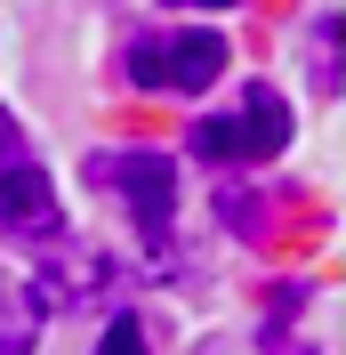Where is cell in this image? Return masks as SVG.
<instances>
[{"label":"cell","instance_id":"cell-4","mask_svg":"<svg viewBox=\"0 0 346 355\" xmlns=\"http://www.w3.org/2000/svg\"><path fill=\"white\" fill-rule=\"evenodd\" d=\"M105 283H113V266L97 259V250H81V243L48 250V259H41V275H33L41 307H89V299H105Z\"/></svg>","mask_w":346,"mask_h":355},{"label":"cell","instance_id":"cell-9","mask_svg":"<svg viewBox=\"0 0 346 355\" xmlns=\"http://www.w3.org/2000/svg\"><path fill=\"white\" fill-rule=\"evenodd\" d=\"M177 8H234V0H177Z\"/></svg>","mask_w":346,"mask_h":355},{"label":"cell","instance_id":"cell-5","mask_svg":"<svg viewBox=\"0 0 346 355\" xmlns=\"http://www.w3.org/2000/svg\"><path fill=\"white\" fill-rule=\"evenodd\" d=\"M0 226L8 234H57V194L41 170H24V162L0 170Z\"/></svg>","mask_w":346,"mask_h":355},{"label":"cell","instance_id":"cell-2","mask_svg":"<svg viewBox=\"0 0 346 355\" xmlns=\"http://www.w3.org/2000/svg\"><path fill=\"white\" fill-rule=\"evenodd\" d=\"M226 73V41L217 33H153V41H129V81L137 89H210Z\"/></svg>","mask_w":346,"mask_h":355},{"label":"cell","instance_id":"cell-3","mask_svg":"<svg viewBox=\"0 0 346 355\" xmlns=\"http://www.w3.org/2000/svg\"><path fill=\"white\" fill-rule=\"evenodd\" d=\"M97 178H105L113 194L137 210L145 243H161V234H170V210H177V162H161V154H113V162H97Z\"/></svg>","mask_w":346,"mask_h":355},{"label":"cell","instance_id":"cell-6","mask_svg":"<svg viewBox=\"0 0 346 355\" xmlns=\"http://www.w3.org/2000/svg\"><path fill=\"white\" fill-rule=\"evenodd\" d=\"M24 347H33V307L0 283V355H24Z\"/></svg>","mask_w":346,"mask_h":355},{"label":"cell","instance_id":"cell-8","mask_svg":"<svg viewBox=\"0 0 346 355\" xmlns=\"http://www.w3.org/2000/svg\"><path fill=\"white\" fill-rule=\"evenodd\" d=\"M8 162H17V121L0 113V170H8Z\"/></svg>","mask_w":346,"mask_h":355},{"label":"cell","instance_id":"cell-7","mask_svg":"<svg viewBox=\"0 0 346 355\" xmlns=\"http://www.w3.org/2000/svg\"><path fill=\"white\" fill-rule=\"evenodd\" d=\"M97 355H145V331H137V315H113V331L97 339Z\"/></svg>","mask_w":346,"mask_h":355},{"label":"cell","instance_id":"cell-1","mask_svg":"<svg viewBox=\"0 0 346 355\" xmlns=\"http://www.w3.org/2000/svg\"><path fill=\"white\" fill-rule=\"evenodd\" d=\"M194 146L210 162H266V154L290 146V105H282L274 89H250L234 113H210V121H201Z\"/></svg>","mask_w":346,"mask_h":355}]
</instances>
